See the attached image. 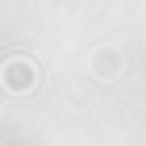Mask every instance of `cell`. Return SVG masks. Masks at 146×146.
<instances>
[{
    "instance_id": "obj_1",
    "label": "cell",
    "mask_w": 146,
    "mask_h": 146,
    "mask_svg": "<svg viewBox=\"0 0 146 146\" xmlns=\"http://www.w3.org/2000/svg\"><path fill=\"white\" fill-rule=\"evenodd\" d=\"M0 79H4V88H9L13 96H25V92L38 88V67L29 58H9L4 71H0Z\"/></svg>"
},
{
    "instance_id": "obj_2",
    "label": "cell",
    "mask_w": 146,
    "mask_h": 146,
    "mask_svg": "<svg viewBox=\"0 0 146 146\" xmlns=\"http://www.w3.org/2000/svg\"><path fill=\"white\" fill-rule=\"evenodd\" d=\"M117 71H121V54L117 50H96L92 54V75L96 79H117Z\"/></svg>"
}]
</instances>
